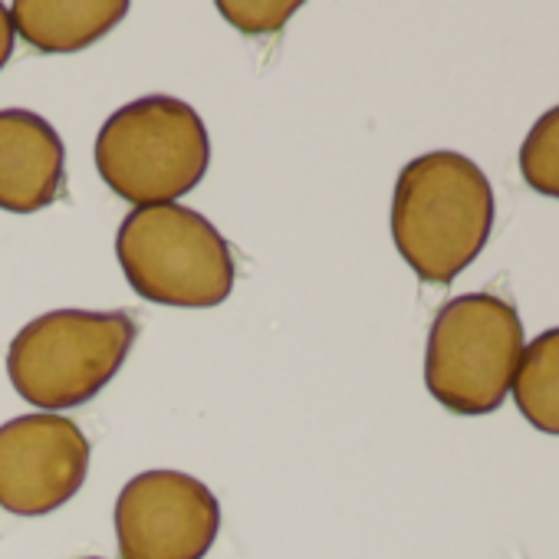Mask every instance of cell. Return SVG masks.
Wrapping results in <instances>:
<instances>
[{"instance_id": "1", "label": "cell", "mask_w": 559, "mask_h": 559, "mask_svg": "<svg viewBox=\"0 0 559 559\" xmlns=\"http://www.w3.org/2000/svg\"><path fill=\"white\" fill-rule=\"evenodd\" d=\"M497 204L477 162L435 148L412 158L392 191V240L418 280L448 287L487 247Z\"/></svg>"}, {"instance_id": "2", "label": "cell", "mask_w": 559, "mask_h": 559, "mask_svg": "<svg viewBox=\"0 0 559 559\" xmlns=\"http://www.w3.org/2000/svg\"><path fill=\"white\" fill-rule=\"evenodd\" d=\"M116 257L142 300L171 310H214L237 280L224 234L178 201L132 207L116 230Z\"/></svg>"}, {"instance_id": "3", "label": "cell", "mask_w": 559, "mask_h": 559, "mask_svg": "<svg viewBox=\"0 0 559 559\" xmlns=\"http://www.w3.org/2000/svg\"><path fill=\"white\" fill-rule=\"evenodd\" d=\"M139 323L126 310H53L8 346L14 392L44 412H70L93 402L126 366Z\"/></svg>"}, {"instance_id": "4", "label": "cell", "mask_w": 559, "mask_h": 559, "mask_svg": "<svg viewBox=\"0 0 559 559\" xmlns=\"http://www.w3.org/2000/svg\"><path fill=\"white\" fill-rule=\"evenodd\" d=\"M96 171L132 207L175 204L211 168V135L178 96H139L116 109L96 135Z\"/></svg>"}, {"instance_id": "5", "label": "cell", "mask_w": 559, "mask_h": 559, "mask_svg": "<svg viewBox=\"0 0 559 559\" xmlns=\"http://www.w3.org/2000/svg\"><path fill=\"white\" fill-rule=\"evenodd\" d=\"M523 349V320L513 304L497 294L454 297L428 330V395L451 415H490L507 402Z\"/></svg>"}, {"instance_id": "6", "label": "cell", "mask_w": 559, "mask_h": 559, "mask_svg": "<svg viewBox=\"0 0 559 559\" xmlns=\"http://www.w3.org/2000/svg\"><path fill=\"white\" fill-rule=\"evenodd\" d=\"M221 533V503L185 471H142L119 490V559H204Z\"/></svg>"}, {"instance_id": "7", "label": "cell", "mask_w": 559, "mask_h": 559, "mask_svg": "<svg viewBox=\"0 0 559 559\" xmlns=\"http://www.w3.org/2000/svg\"><path fill=\"white\" fill-rule=\"evenodd\" d=\"M90 438L53 412L0 425V507L14 516H47L70 503L90 474Z\"/></svg>"}, {"instance_id": "8", "label": "cell", "mask_w": 559, "mask_h": 559, "mask_svg": "<svg viewBox=\"0 0 559 559\" xmlns=\"http://www.w3.org/2000/svg\"><path fill=\"white\" fill-rule=\"evenodd\" d=\"M67 145L31 109H0V211L34 214L63 194Z\"/></svg>"}, {"instance_id": "9", "label": "cell", "mask_w": 559, "mask_h": 559, "mask_svg": "<svg viewBox=\"0 0 559 559\" xmlns=\"http://www.w3.org/2000/svg\"><path fill=\"white\" fill-rule=\"evenodd\" d=\"M126 14V0H17L11 24L40 53H80L119 27Z\"/></svg>"}, {"instance_id": "10", "label": "cell", "mask_w": 559, "mask_h": 559, "mask_svg": "<svg viewBox=\"0 0 559 559\" xmlns=\"http://www.w3.org/2000/svg\"><path fill=\"white\" fill-rule=\"evenodd\" d=\"M510 392L536 431L559 438V326L539 333L523 349Z\"/></svg>"}, {"instance_id": "11", "label": "cell", "mask_w": 559, "mask_h": 559, "mask_svg": "<svg viewBox=\"0 0 559 559\" xmlns=\"http://www.w3.org/2000/svg\"><path fill=\"white\" fill-rule=\"evenodd\" d=\"M520 175L536 194L559 201V106L543 112L526 132L520 148Z\"/></svg>"}, {"instance_id": "12", "label": "cell", "mask_w": 559, "mask_h": 559, "mask_svg": "<svg viewBox=\"0 0 559 559\" xmlns=\"http://www.w3.org/2000/svg\"><path fill=\"white\" fill-rule=\"evenodd\" d=\"M297 11H300V0H280V4L276 0H240V4L237 0H221L217 4V14L247 37L276 34Z\"/></svg>"}, {"instance_id": "13", "label": "cell", "mask_w": 559, "mask_h": 559, "mask_svg": "<svg viewBox=\"0 0 559 559\" xmlns=\"http://www.w3.org/2000/svg\"><path fill=\"white\" fill-rule=\"evenodd\" d=\"M14 24H11V8L0 4V70L8 67V60L14 57Z\"/></svg>"}, {"instance_id": "14", "label": "cell", "mask_w": 559, "mask_h": 559, "mask_svg": "<svg viewBox=\"0 0 559 559\" xmlns=\"http://www.w3.org/2000/svg\"><path fill=\"white\" fill-rule=\"evenodd\" d=\"M86 559H99V556H86Z\"/></svg>"}]
</instances>
